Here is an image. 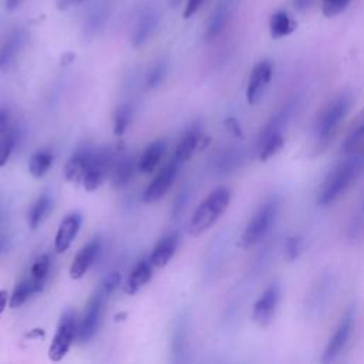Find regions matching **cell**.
<instances>
[{
    "label": "cell",
    "mask_w": 364,
    "mask_h": 364,
    "mask_svg": "<svg viewBox=\"0 0 364 364\" xmlns=\"http://www.w3.org/2000/svg\"><path fill=\"white\" fill-rule=\"evenodd\" d=\"M363 165V152L351 154L348 158L338 162L323 181L317 193V203L321 206H328L334 203L360 175Z\"/></svg>",
    "instance_id": "1"
},
{
    "label": "cell",
    "mask_w": 364,
    "mask_h": 364,
    "mask_svg": "<svg viewBox=\"0 0 364 364\" xmlns=\"http://www.w3.org/2000/svg\"><path fill=\"white\" fill-rule=\"evenodd\" d=\"M230 203V191L225 186L212 191L206 199L195 209L188 230L192 236H199L215 225Z\"/></svg>",
    "instance_id": "2"
},
{
    "label": "cell",
    "mask_w": 364,
    "mask_h": 364,
    "mask_svg": "<svg viewBox=\"0 0 364 364\" xmlns=\"http://www.w3.org/2000/svg\"><path fill=\"white\" fill-rule=\"evenodd\" d=\"M277 209L279 202L276 198H269L256 209L240 236L242 247H250L266 236L277 215Z\"/></svg>",
    "instance_id": "3"
},
{
    "label": "cell",
    "mask_w": 364,
    "mask_h": 364,
    "mask_svg": "<svg viewBox=\"0 0 364 364\" xmlns=\"http://www.w3.org/2000/svg\"><path fill=\"white\" fill-rule=\"evenodd\" d=\"M351 107V98L346 94L337 97L321 111L316 122V135L318 142L326 146L333 135L337 132L340 124L346 118Z\"/></svg>",
    "instance_id": "4"
},
{
    "label": "cell",
    "mask_w": 364,
    "mask_h": 364,
    "mask_svg": "<svg viewBox=\"0 0 364 364\" xmlns=\"http://www.w3.org/2000/svg\"><path fill=\"white\" fill-rule=\"evenodd\" d=\"M78 333V323L75 311L68 309L61 314L55 334L48 347V358L51 361H61L68 353L70 347L74 343V338Z\"/></svg>",
    "instance_id": "5"
},
{
    "label": "cell",
    "mask_w": 364,
    "mask_h": 364,
    "mask_svg": "<svg viewBox=\"0 0 364 364\" xmlns=\"http://www.w3.org/2000/svg\"><path fill=\"white\" fill-rule=\"evenodd\" d=\"M108 294H105L100 287H97V290L91 294L84 314L78 323V341L80 343H88L94 338V336L97 334L100 326H101V320H102V313H104V306L105 301L108 300Z\"/></svg>",
    "instance_id": "6"
},
{
    "label": "cell",
    "mask_w": 364,
    "mask_h": 364,
    "mask_svg": "<svg viewBox=\"0 0 364 364\" xmlns=\"http://www.w3.org/2000/svg\"><path fill=\"white\" fill-rule=\"evenodd\" d=\"M112 165H114V155L109 149L102 148V149L94 151L90 165L82 178V186L85 188V191L91 192L100 188L101 183L105 181L108 172L112 169Z\"/></svg>",
    "instance_id": "7"
},
{
    "label": "cell",
    "mask_w": 364,
    "mask_h": 364,
    "mask_svg": "<svg viewBox=\"0 0 364 364\" xmlns=\"http://www.w3.org/2000/svg\"><path fill=\"white\" fill-rule=\"evenodd\" d=\"M179 166L181 165L175 159H172L158 171V173L149 182V185L146 186V189L142 195V199L145 203H154L165 196V193L169 191V188L172 186V183L178 175Z\"/></svg>",
    "instance_id": "8"
},
{
    "label": "cell",
    "mask_w": 364,
    "mask_h": 364,
    "mask_svg": "<svg viewBox=\"0 0 364 364\" xmlns=\"http://www.w3.org/2000/svg\"><path fill=\"white\" fill-rule=\"evenodd\" d=\"M353 326H354V313L351 309H348L344 316L340 318L331 338L328 340L324 351H323V357L321 360L324 363L333 361L334 358H337V355L344 350L351 331H353Z\"/></svg>",
    "instance_id": "9"
},
{
    "label": "cell",
    "mask_w": 364,
    "mask_h": 364,
    "mask_svg": "<svg viewBox=\"0 0 364 364\" xmlns=\"http://www.w3.org/2000/svg\"><path fill=\"white\" fill-rule=\"evenodd\" d=\"M279 300H280V287L276 283H272L253 304V311H252L253 321L262 327L267 326L276 313Z\"/></svg>",
    "instance_id": "10"
},
{
    "label": "cell",
    "mask_w": 364,
    "mask_h": 364,
    "mask_svg": "<svg viewBox=\"0 0 364 364\" xmlns=\"http://www.w3.org/2000/svg\"><path fill=\"white\" fill-rule=\"evenodd\" d=\"M209 141L210 139L208 136H205L196 125L191 127L181 136V139H179V142L176 145L175 154H173V159L179 165H182L183 162L191 159V156L193 155V152L196 149H203L209 144Z\"/></svg>",
    "instance_id": "11"
},
{
    "label": "cell",
    "mask_w": 364,
    "mask_h": 364,
    "mask_svg": "<svg viewBox=\"0 0 364 364\" xmlns=\"http://www.w3.org/2000/svg\"><path fill=\"white\" fill-rule=\"evenodd\" d=\"M273 73V65L269 60L259 61L249 77L247 88H246V100L249 104H256L262 97L266 85L270 82Z\"/></svg>",
    "instance_id": "12"
},
{
    "label": "cell",
    "mask_w": 364,
    "mask_h": 364,
    "mask_svg": "<svg viewBox=\"0 0 364 364\" xmlns=\"http://www.w3.org/2000/svg\"><path fill=\"white\" fill-rule=\"evenodd\" d=\"M101 252V239L94 237L87 245H84L73 259V263L70 266V277L74 280L81 279L88 269L92 266L95 259L98 257Z\"/></svg>",
    "instance_id": "13"
},
{
    "label": "cell",
    "mask_w": 364,
    "mask_h": 364,
    "mask_svg": "<svg viewBox=\"0 0 364 364\" xmlns=\"http://www.w3.org/2000/svg\"><path fill=\"white\" fill-rule=\"evenodd\" d=\"M81 222H82V216L78 212H71L68 213L58 225L55 237H54V249L58 253L65 252L73 240L75 239L80 228H81Z\"/></svg>",
    "instance_id": "14"
},
{
    "label": "cell",
    "mask_w": 364,
    "mask_h": 364,
    "mask_svg": "<svg viewBox=\"0 0 364 364\" xmlns=\"http://www.w3.org/2000/svg\"><path fill=\"white\" fill-rule=\"evenodd\" d=\"M92 154L94 151L88 146H80L75 149L64 166V176L68 182H82Z\"/></svg>",
    "instance_id": "15"
},
{
    "label": "cell",
    "mask_w": 364,
    "mask_h": 364,
    "mask_svg": "<svg viewBox=\"0 0 364 364\" xmlns=\"http://www.w3.org/2000/svg\"><path fill=\"white\" fill-rule=\"evenodd\" d=\"M26 43V33L21 28L13 30L0 46V70L11 67Z\"/></svg>",
    "instance_id": "16"
},
{
    "label": "cell",
    "mask_w": 364,
    "mask_h": 364,
    "mask_svg": "<svg viewBox=\"0 0 364 364\" xmlns=\"http://www.w3.org/2000/svg\"><path fill=\"white\" fill-rule=\"evenodd\" d=\"M152 274H154V264L151 263L149 257L138 260L124 284L125 293L129 296L138 293L152 279Z\"/></svg>",
    "instance_id": "17"
},
{
    "label": "cell",
    "mask_w": 364,
    "mask_h": 364,
    "mask_svg": "<svg viewBox=\"0 0 364 364\" xmlns=\"http://www.w3.org/2000/svg\"><path fill=\"white\" fill-rule=\"evenodd\" d=\"M158 21H159V14H158V10L154 9V7H148L142 11V14L139 16L138 18V23L134 28V33H132V44L135 47L144 44L152 34L154 31L156 30L158 27Z\"/></svg>",
    "instance_id": "18"
},
{
    "label": "cell",
    "mask_w": 364,
    "mask_h": 364,
    "mask_svg": "<svg viewBox=\"0 0 364 364\" xmlns=\"http://www.w3.org/2000/svg\"><path fill=\"white\" fill-rule=\"evenodd\" d=\"M178 242H179L178 232L168 233L166 236H164L162 239H159L156 242V245L154 246V250L149 256V260L154 264V267L161 269L169 263V260L173 257V255L176 252Z\"/></svg>",
    "instance_id": "19"
},
{
    "label": "cell",
    "mask_w": 364,
    "mask_h": 364,
    "mask_svg": "<svg viewBox=\"0 0 364 364\" xmlns=\"http://www.w3.org/2000/svg\"><path fill=\"white\" fill-rule=\"evenodd\" d=\"M166 151V141L165 139H156L146 145L144 152L141 154L136 168L142 173H151L161 162L164 154Z\"/></svg>",
    "instance_id": "20"
},
{
    "label": "cell",
    "mask_w": 364,
    "mask_h": 364,
    "mask_svg": "<svg viewBox=\"0 0 364 364\" xmlns=\"http://www.w3.org/2000/svg\"><path fill=\"white\" fill-rule=\"evenodd\" d=\"M135 169L134 158L129 155H122L117 161H114L111 175H112V185L115 188H122L128 185V182L132 179Z\"/></svg>",
    "instance_id": "21"
},
{
    "label": "cell",
    "mask_w": 364,
    "mask_h": 364,
    "mask_svg": "<svg viewBox=\"0 0 364 364\" xmlns=\"http://www.w3.org/2000/svg\"><path fill=\"white\" fill-rule=\"evenodd\" d=\"M50 267H51V260L50 256L47 253L40 255L34 263L31 264L30 273H28V279L36 290V293L41 291L44 289V284L48 279V273H50Z\"/></svg>",
    "instance_id": "22"
},
{
    "label": "cell",
    "mask_w": 364,
    "mask_h": 364,
    "mask_svg": "<svg viewBox=\"0 0 364 364\" xmlns=\"http://www.w3.org/2000/svg\"><path fill=\"white\" fill-rule=\"evenodd\" d=\"M343 151L347 155L364 152V109H363L361 115L357 118L350 134L347 135V138L343 144Z\"/></svg>",
    "instance_id": "23"
},
{
    "label": "cell",
    "mask_w": 364,
    "mask_h": 364,
    "mask_svg": "<svg viewBox=\"0 0 364 364\" xmlns=\"http://www.w3.org/2000/svg\"><path fill=\"white\" fill-rule=\"evenodd\" d=\"M296 28V23L293 18L283 10H279L270 16L269 20V30L273 38H280L289 36Z\"/></svg>",
    "instance_id": "24"
},
{
    "label": "cell",
    "mask_w": 364,
    "mask_h": 364,
    "mask_svg": "<svg viewBox=\"0 0 364 364\" xmlns=\"http://www.w3.org/2000/svg\"><path fill=\"white\" fill-rule=\"evenodd\" d=\"M284 144V138L282 135V131L273 132L267 136L259 138L257 139V149H259V159L260 161H267L273 155H276Z\"/></svg>",
    "instance_id": "25"
},
{
    "label": "cell",
    "mask_w": 364,
    "mask_h": 364,
    "mask_svg": "<svg viewBox=\"0 0 364 364\" xmlns=\"http://www.w3.org/2000/svg\"><path fill=\"white\" fill-rule=\"evenodd\" d=\"M50 209H51V199L47 195H41L40 198H37L30 206L27 213V222L30 229H37L44 220Z\"/></svg>",
    "instance_id": "26"
},
{
    "label": "cell",
    "mask_w": 364,
    "mask_h": 364,
    "mask_svg": "<svg viewBox=\"0 0 364 364\" xmlns=\"http://www.w3.org/2000/svg\"><path fill=\"white\" fill-rule=\"evenodd\" d=\"M229 18V6L226 3H220L215 11L212 13L208 26H206V37L215 38L225 28Z\"/></svg>",
    "instance_id": "27"
},
{
    "label": "cell",
    "mask_w": 364,
    "mask_h": 364,
    "mask_svg": "<svg viewBox=\"0 0 364 364\" xmlns=\"http://www.w3.org/2000/svg\"><path fill=\"white\" fill-rule=\"evenodd\" d=\"M53 164V154L47 149L37 151L28 159V172L34 178H43Z\"/></svg>",
    "instance_id": "28"
},
{
    "label": "cell",
    "mask_w": 364,
    "mask_h": 364,
    "mask_svg": "<svg viewBox=\"0 0 364 364\" xmlns=\"http://www.w3.org/2000/svg\"><path fill=\"white\" fill-rule=\"evenodd\" d=\"M109 16V4L108 3H102L98 4L88 16L87 21H85V31L88 36H94L97 31H100L104 24L107 23Z\"/></svg>",
    "instance_id": "29"
},
{
    "label": "cell",
    "mask_w": 364,
    "mask_h": 364,
    "mask_svg": "<svg viewBox=\"0 0 364 364\" xmlns=\"http://www.w3.org/2000/svg\"><path fill=\"white\" fill-rule=\"evenodd\" d=\"M34 293H36V290H34V287H33V284H31L28 276H26L24 279H21V280L16 284V287H14L11 296L9 297V306H10L11 309H17V307L23 306V304L30 299V296H33Z\"/></svg>",
    "instance_id": "30"
},
{
    "label": "cell",
    "mask_w": 364,
    "mask_h": 364,
    "mask_svg": "<svg viewBox=\"0 0 364 364\" xmlns=\"http://www.w3.org/2000/svg\"><path fill=\"white\" fill-rule=\"evenodd\" d=\"M132 111L128 104L119 105L114 112V135L121 136L127 131L129 122H131Z\"/></svg>",
    "instance_id": "31"
},
{
    "label": "cell",
    "mask_w": 364,
    "mask_h": 364,
    "mask_svg": "<svg viewBox=\"0 0 364 364\" xmlns=\"http://www.w3.org/2000/svg\"><path fill=\"white\" fill-rule=\"evenodd\" d=\"M16 141H17V134L11 128L0 134V168L7 164L13 152V148L16 145Z\"/></svg>",
    "instance_id": "32"
},
{
    "label": "cell",
    "mask_w": 364,
    "mask_h": 364,
    "mask_svg": "<svg viewBox=\"0 0 364 364\" xmlns=\"http://www.w3.org/2000/svg\"><path fill=\"white\" fill-rule=\"evenodd\" d=\"M351 0H321V10L326 17H336L341 14Z\"/></svg>",
    "instance_id": "33"
},
{
    "label": "cell",
    "mask_w": 364,
    "mask_h": 364,
    "mask_svg": "<svg viewBox=\"0 0 364 364\" xmlns=\"http://www.w3.org/2000/svg\"><path fill=\"white\" fill-rule=\"evenodd\" d=\"M301 247H303V239L297 235H291L286 239V243H284V255H286V259L289 262H293L299 257L300 252H301Z\"/></svg>",
    "instance_id": "34"
},
{
    "label": "cell",
    "mask_w": 364,
    "mask_h": 364,
    "mask_svg": "<svg viewBox=\"0 0 364 364\" xmlns=\"http://www.w3.org/2000/svg\"><path fill=\"white\" fill-rule=\"evenodd\" d=\"M165 75H166V65L164 63H158L156 65L152 67V70L148 74L146 87L148 88H156L164 81Z\"/></svg>",
    "instance_id": "35"
},
{
    "label": "cell",
    "mask_w": 364,
    "mask_h": 364,
    "mask_svg": "<svg viewBox=\"0 0 364 364\" xmlns=\"http://www.w3.org/2000/svg\"><path fill=\"white\" fill-rule=\"evenodd\" d=\"M119 282H121V274H119L118 272H112V273H109L108 276L104 277V280L100 283L98 287H100L105 294L109 296V294L118 287Z\"/></svg>",
    "instance_id": "36"
},
{
    "label": "cell",
    "mask_w": 364,
    "mask_h": 364,
    "mask_svg": "<svg viewBox=\"0 0 364 364\" xmlns=\"http://www.w3.org/2000/svg\"><path fill=\"white\" fill-rule=\"evenodd\" d=\"M240 161V155L237 154V151H228L223 154V156L220 158L219 161V166L220 169L223 171H229V169H233L237 166Z\"/></svg>",
    "instance_id": "37"
},
{
    "label": "cell",
    "mask_w": 364,
    "mask_h": 364,
    "mask_svg": "<svg viewBox=\"0 0 364 364\" xmlns=\"http://www.w3.org/2000/svg\"><path fill=\"white\" fill-rule=\"evenodd\" d=\"M223 124H225L226 131H228L230 135H233V136H236V138H243L242 127H240L239 121H237L235 117H228Z\"/></svg>",
    "instance_id": "38"
},
{
    "label": "cell",
    "mask_w": 364,
    "mask_h": 364,
    "mask_svg": "<svg viewBox=\"0 0 364 364\" xmlns=\"http://www.w3.org/2000/svg\"><path fill=\"white\" fill-rule=\"evenodd\" d=\"M205 1H206V0H188V1H186V6H185V10H183V17L188 18V17L193 16V14L198 11V9H199Z\"/></svg>",
    "instance_id": "39"
},
{
    "label": "cell",
    "mask_w": 364,
    "mask_h": 364,
    "mask_svg": "<svg viewBox=\"0 0 364 364\" xmlns=\"http://www.w3.org/2000/svg\"><path fill=\"white\" fill-rule=\"evenodd\" d=\"M9 122H10V114L7 108H0V134L9 129Z\"/></svg>",
    "instance_id": "40"
},
{
    "label": "cell",
    "mask_w": 364,
    "mask_h": 364,
    "mask_svg": "<svg viewBox=\"0 0 364 364\" xmlns=\"http://www.w3.org/2000/svg\"><path fill=\"white\" fill-rule=\"evenodd\" d=\"M314 0H293V4L297 10L303 11V10H307L311 4H313Z\"/></svg>",
    "instance_id": "41"
},
{
    "label": "cell",
    "mask_w": 364,
    "mask_h": 364,
    "mask_svg": "<svg viewBox=\"0 0 364 364\" xmlns=\"http://www.w3.org/2000/svg\"><path fill=\"white\" fill-rule=\"evenodd\" d=\"M81 1H84V0H57V7L65 10V9H68V7L74 6V4H78Z\"/></svg>",
    "instance_id": "42"
},
{
    "label": "cell",
    "mask_w": 364,
    "mask_h": 364,
    "mask_svg": "<svg viewBox=\"0 0 364 364\" xmlns=\"http://www.w3.org/2000/svg\"><path fill=\"white\" fill-rule=\"evenodd\" d=\"M9 294H7V291L6 290H0V314L4 311V309H6V306H7V303H9Z\"/></svg>",
    "instance_id": "43"
},
{
    "label": "cell",
    "mask_w": 364,
    "mask_h": 364,
    "mask_svg": "<svg viewBox=\"0 0 364 364\" xmlns=\"http://www.w3.org/2000/svg\"><path fill=\"white\" fill-rule=\"evenodd\" d=\"M23 0H6V7L9 10H16Z\"/></svg>",
    "instance_id": "44"
},
{
    "label": "cell",
    "mask_w": 364,
    "mask_h": 364,
    "mask_svg": "<svg viewBox=\"0 0 364 364\" xmlns=\"http://www.w3.org/2000/svg\"><path fill=\"white\" fill-rule=\"evenodd\" d=\"M40 337V336H44V331L41 328H34V331H31L30 334H27V337Z\"/></svg>",
    "instance_id": "45"
},
{
    "label": "cell",
    "mask_w": 364,
    "mask_h": 364,
    "mask_svg": "<svg viewBox=\"0 0 364 364\" xmlns=\"http://www.w3.org/2000/svg\"><path fill=\"white\" fill-rule=\"evenodd\" d=\"M181 1H182V0H171V4H172V6H178Z\"/></svg>",
    "instance_id": "46"
},
{
    "label": "cell",
    "mask_w": 364,
    "mask_h": 364,
    "mask_svg": "<svg viewBox=\"0 0 364 364\" xmlns=\"http://www.w3.org/2000/svg\"><path fill=\"white\" fill-rule=\"evenodd\" d=\"M361 215L364 216V200H363V210H361Z\"/></svg>",
    "instance_id": "47"
},
{
    "label": "cell",
    "mask_w": 364,
    "mask_h": 364,
    "mask_svg": "<svg viewBox=\"0 0 364 364\" xmlns=\"http://www.w3.org/2000/svg\"><path fill=\"white\" fill-rule=\"evenodd\" d=\"M0 220H1V209H0Z\"/></svg>",
    "instance_id": "48"
},
{
    "label": "cell",
    "mask_w": 364,
    "mask_h": 364,
    "mask_svg": "<svg viewBox=\"0 0 364 364\" xmlns=\"http://www.w3.org/2000/svg\"><path fill=\"white\" fill-rule=\"evenodd\" d=\"M0 250H1V240H0Z\"/></svg>",
    "instance_id": "49"
}]
</instances>
